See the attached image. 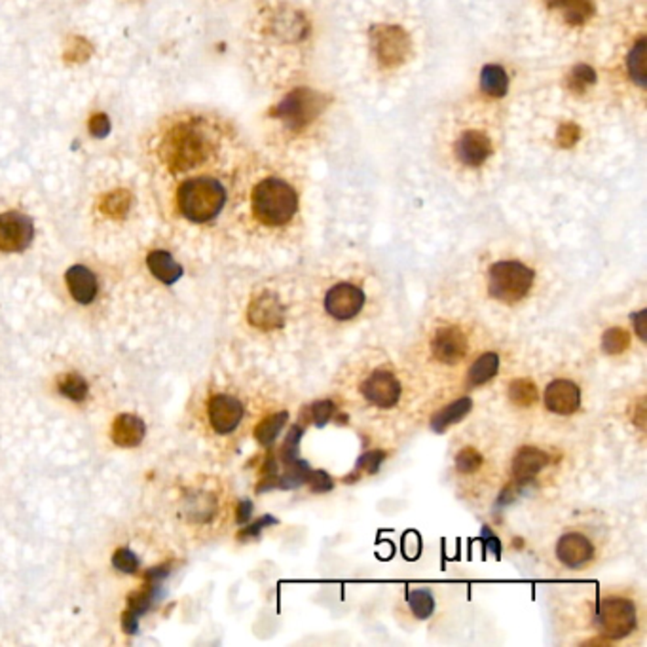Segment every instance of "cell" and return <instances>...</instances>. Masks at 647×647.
<instances>
[{"instance_id":"9","label":"cell","mask_w":647,"mask_h":647,"mask_svg":"<svg viewBox=\"0 0 647 647\" xmlns=\"http://www.w3.org/2000/svg\"><path fill=\"white\" fill-rule=\"evenodd\" d=\"M365 306V293L352 283H336L325 296V310L338 321L354 319Z\"/></svg>"},{"instance_id":"30","label":"cell","mask_w":647,"mask_h":647,"mask_svg":"<svg viewBox=\"0 0 647 647\" xmlns=\"http://www.w3.org/2000/svg\"><path fill=\"white\" fill-rule=\"evenodd\" d=\"M387 457V452L384 450H371V452H366L363 454L359 459H357V464H355V471L350 478H355L357 475L361 477L363 473L366 475H376L380 471V466L384 464Z\"/></svg>"},{"instance_id":"10","label":"cell","mask_w":647,"mask_h":647,"mask_svg":"<svg viewBox=\"0 0 647 647\" xmlns=\"http://www.w3.org/2000/svg\"><path fill=\"white\" fill-rule=\"evenodd\" d=\"M431 352L436 361L457 365L467 355V336L459 327H441L431 340Z\"/></svg>"},{"instance_id":"19","label":"cell","mask_w":647,"mask_h":647,"mask_svg":"<svg viewBox=\"0 0 647 647\" xmlns=\"http://www.w3.org/2000/svg\"><path fill=\"white\" fill-rule=\"evenodd\" d=\"M471 408H473V401L469 397H461V399L450 403L448 406H445L443 410H438L433 416L431 429L435 433H445L450 426L464 420L466 416L471 412Z\"/></svg>"},{"instance_id":"38","label":"cell","mask_w":647,"mask_h":647,"mask_svg":"<svg viewBox=\"0 0 647 647\" xmlns=\"http://www.w3.org/2000/svg\"><path fill=\"white\" fill-rule=\"evenodd\" d=\"M645 310H642V312H636V313H632V323H634V331H636V334L640 336V340L642 342H645Z\"/></svg>"},{"instance_id":"18","label":"cell","mask_w":647,"mask_h":647,"mask_svg":"<svg viewBox=\"0 0 647 647\" xmlns=\"http://www.w3.org/2000/svg\"><path fill=\"white\" fill-rule=\"evenodd\" d=\"M147 264H149V270L152 272V275L156 277V280H159L161 283H166V285L177 283L182 277V273H184L180 264H177L173 261V257L169 255V252L164 251V249L152 251L150 255L147 257Z\"/></svg>"},{"instance_id":"35","label":"cell","mask_w":647,"mask_h":647,"mask_svg":"<svg viewBox=\"0 0 647 647\" xmlns=\"http://www.w3.org/2000/svg\"><path fill=\"white\" fill-rule=\"evenodd\" d=\"M310 484V488L317 494H325V492H331L334 488V482L333 478L325 473V471H310V477L306 480Z\"/></svg>"},{"instance_id":"12","label":"cell","mask_w":647,"mask_h":647,"mask_svg":"<svg viewBox=\"0 0 647 647\" xmlns=\"http://www.w3.org/2000/svg\"><path fill=\"white\" fill-rule=\"evenodd\" d=\"M557 559L570 570L585 568L594 559V545L580 531H570L557 543Z\"/></svg>"},{"instance_id":"2","label":"cell","mask_w":647,"mask_h":647,"mask_svg":"<svg viewBox=\"0 0 647 647\" xmlns=\"http://www.w3.org/2000/svg\"><path fill=\"white\" fill-rule=\"evenodd\" d=\"M179 210L192 222L213 221L226 203V190L222 184L210 177H196L184 180L177 192Z\"/></svg>"},{"instance_id":"8","label":"cell","mask_w":647,"mask_h":647,"mask_svg":"<svg viewBox=\"0 0 647 647\" xmlns=\"http://www.w3.org/2000/svg\"><path fill=\"white\" fill-rule=\"evenodd\" d=\"M247 317L252 327L261 331H275L285 325V308L277 294L264 291L249 304Z\"/></svg>"},{"instance_id":"24","label":"cell","mask_w":647,"mask_h":647,"mask_svg":"<svg viewBox=\"0 0 647 647\" xmlns=\"http://www.w3.org/2000/svg\"><path fill=\"white\" fill-rule=\"evenodd\" d=\"M538 387L528 378H519L509 384V399L517 406H531L538 401Z\"/></svg>"},{"instance_id":"6","label":"cell","mask_w":647,"mask_h":647,"mask_svg":"<svg viewBox=\"0 0 647 647\" xmlns=\"http://www.w3.org/2000/svg\"><path fill=\"white\" fill-rule=\"evenodd\" d=\"M35 238L33 221L17 211L0 215V251L21 252L26 251Z\"/></svg>"},{"instance_id":"13","label":"cell","mask_w":647,"mask_h":647,"mask_svg":"<svg viewBox=\"0 0 647 647\" xmlns=\"http://www.w3.org/2000/svg\"><path fill=\"white\" fill-rule=\"evenodd\" d=\"M243 420V405L232 395H215L210 401V422L219 435L232 433Z\"/></svg>"},{"instance_id":"34","label":"cell","mask_w":647,"mask_h":647,"mask_svg":"<svg viewBox=\"0 0 647 647\" xmlns=\"http://www.w3.org/2000/svg\"><path fill=\"white\" fill-rule=\"evenodd\" d=\"M275 524H277V519H273L272 515H264V517H261L259 520H255L252 524L245 526V528L240 531V534H238V538H240L241 541H245V539H255V538L261 536V531H262L264 528L275 526Z\"/></svg>"},{"instance_id":"14","label":"cell","mask_w":647,"mask_h":647,"mask_svg":"<svg viewBox=\"0 0 647 647\" xmlns=\"http://www.w3.org/2000/svg\"><path fill=\"white\" fill-rule=\"evenodd\" d=\"M550 456L536 447H524L517 452L511 464V475L517 482H531L547 466Z\"/></svg>"},{"instance_id":"21","label":"cell","mask_w":647,"mask_h":647,"mask_svg":"<svg viewBox=\"0 0 647 647\" xmlns=\"http://www.w3.org/2000/svg\"><path fill=\"white\" fill-rule=\"evenodd\" d=\"M289 420V412H275L272 416H268V418H264L257 429H255V438L257 441L262 445V447H272L275 441H277V436H280V433L283 431L285 424Z\"/></svg>"},{"instance_id":"17","label":"cell","mask_w":647,"mask_h":647,"mask_svg":"<svg viewBox=\"0 0 647 647\" xmlns=\"http://www.w3.org/2000/svg\"><path fill=\"white\" fill-rule=\"evenodd\" d=\"M145 422L141 418H137L133 414H122L117 418L112 426V441L122 448H133L139 447L145 436Z\"/></svg>"},{"instance_id":"4","label":"cell","mask_w":647,"mask_h":647,"mask_svg":"<svg viewBox=\"0 0 647 647\" xmlns=\"http://www.w3.org/2000/svg\"><path fill=\"white\" fill-rule=\"evenodd\" d=\"M536 273L519 261H501L492 264L488 273V291L503 304H517L534 287Z\"/></svg>"},{"instance_id":"7","label":"cell","mask_w":647,"mask_h":647,"mask_svg":"<svg viewBox=\"0 0 647 647\" xmlns=\"http://www.w3.org/2000/svg\"><path fill=\"white\" fill-rule=\"evenodd\" d=\"M361 391L363 397L371 405L378 408H391L399 403L403 387L395 375L380 368V371H375L363 382Z\"/></svg>"},{"instance_id":"33","label":"cell","mask_w":647,"mask_h":647,"mask_svg":"<svg viewBox=\"0 0 647 647\" xmlns=\"http://www.w3.org/2000/svg\"><path fill=\"white\" fill-rule=\"evenodd\" d=\"M112 566L124 573H135L139 570V559L135 557L133 550L118 549L112 557Z\"/></svg>"},{"instance_id":"28","label":"cell","mask_w":647,"mask_h":647,"mask_svg":"<svg viewBox=\"0 0 647 647\" xmlns=\"http://www.w3.org/2000/svg\"><path fill=\"white\" fill-rule=\"evenodd\" d=\"M59 391L61 395H65L67 399H71L75 403H82L87 397V382L80 376V375H67L61 384H59Z\"/></svg>"},{"instance_id":"16","label":"cell","mask_w":647,"mask_h":647,"mask_svg":"<svg viewBox=\"0 0 647 647\" xmlns=\"http://www.w3.org/2000/svg\"><path fill=\"white\" fill-rule=\"evenodd\" d=\"M68 291L78 304H91L98 296V277L86 266H73L65 273Z\"/></svg>"},{"instance_id":"1","label":"cell","mask_w":647,"mask_h":647,"mask_svg":"<svg viewBox=\"0 0 647 647\" xmlns=\"http://www.w3.org/2000/svg\"><path fill=\"white\" fill-rule=\"evenodd\" d=\"M210 139L196 124H175L161 143V156L173 171H192L210 156Z\"/></svg>"},{"instance_id":"5","label":"cell","mask_w":647,"mask_h":647,"mask_svg":"<svg viewBox=\"0 0 647 647\" xmlns=\"http://www.w3.org/2000/svg\"><path fill=\"white\" fill-rule=\"evenodd\" d=\"M594 625L608 640H622L634 632L638 611L632 600L622 596H608L596 604Z\"/></svg>"},{"instance_id":"37","label":"cell","mask_w":647,"mask_h":647,"mask_svg":"<svg viewBox=\"0 0 647 647\" xmlns=\"http://www.w3.org/2000/svg\"><path fill=\"white\" fill-rule=\"evenodd\" d=\"M122 627L128 634H137L139 632V615L126 610L122 615Z\"/></svg>"},{"instance_id":"32","label":"cell","mask_w":647,"mask_h":647,"mask_svg":"<svg viewBox=\"0 0 647 647\" xmlns=\"http://www.w3.org/2000/svg\"><path fill=\"white\" fill-rule=\"evenodd\" d=\"M482 454L475 448H464L456 456V469L464 475H471L480 469L482 466Z\"/></svg>"},{"instance_id":"27","label":"cell","mask_w":647,"mask_h":647,"mask_svg":"<svg viewBox=\"0 0 647 647\" xmlns=\"http://www.w3.org/2000/svg\"><path fill=\"white\" fill-rule=\"evenodd\" d=\"M645 38H640L629 54V73L638 86L645 84Z\"/></svg>"},{"instance_id":"3","label":"cell","mask_w":647,"mask_h":647,"mask_svg":"<svg viewBox=\"0 0 647 647\" xmlns=\"http://www.w3.org/2000/svg\"><path fill=\"white\" fill-rule=\"evenodd\" d=\"M252 213L266 226L287 224L296 210L298 196L289 182L282 179H266L252 190Z\"/></svg>"},{"instance_id":"15","label":"cell","mask_w":647,"mask_h":647,"mask_svg":"<svg viewBox=\"0 0 647 647\" xmlns=\"http://www.w3.org/2000/svg\"><path fill=\"white\" fill-rule=\"evenodd\" d=\"M456 152L466 166L477 168L484 164V159H487L492 152L490 139L487 135H482L480 131H466L456 145Z\"/></svg>"},{"instance_id":"23","label":"cell","mask_w":647,"mask_h":647,"mask_svg":"<svg viewBox=\"0 0 647 647\" xmlns=\"http://www.w3.org/2000/svg\"><path fill=\"white\" fill-rule=\"evenodd\" d=\"M408 606L416 619L426 621L435 611V596L427 589H414L408 592Z\"/></svg>"},{"instance_id":"31","label":"cell","mask_w":647,"mask_h":647,"mask_svg":"<svg viewBox=\"0 0 647 647\" xmlns=\"http://www.w3.org/2000/svg\"><path fill=\"white\" fill-rule=\"evenodd\" d=\"M303 435H304V427L303 426H293L289 435L285 436V441H283V447H282V461H283V466H289L291 461L298 459V447H300V441H303Z\"/></svg>"},{"instance_id":"39","label":"cell","mask_w":647,"mask_h":647,"mask_svg":"<svg viewBox=\"0 0 647 647\" xmlns=\"http://www.w3.org/2000/svg\"><path fill=\"white\" fill-rule=\"evenodd\" d=\"M251 513H252V503H251L249 499L241 501V503L238 505V515H236L238 522H240V524H245V522L251 519Z\"/></svg>"},{"instance_id":"26","label":"cell","mask_w":647,"mask_h":647,"mask_svg":"<svg viewBox=\"0 0 647 647\" xmlns=\"http://www.w3.org/2000/svg\"><path fill=\"white\" fill-rule=\"evenodd\" d=\"M629 344H631V334L629 331L621 327H611L602 336V348L608 355H621L622 352L629 350Z\"/></svg>"},{"instance_id":"22","label":"cell","mask_w":647,"mask_h":647,"mask_svg":"<svg viewBox=\"0 0 647 647\" xmlns=\"http://www.w3.org/2000/svg\"><path fill=\"white\" fill-rule=\"evenodd\" d=\"M480 86L492 98H501L507 94V87H509V78H507L505 71L498 65H488L482 68L480 75Z\"/></svg>"},{"instance_id":"29","label":"cell","mask_w":647,"mask_h":647,"mask_svg":"<svg viewBox=\"0 0 647 647\" xmlns=\"http://www.w3.org/2000/svg\"><path fill=\"white\" fill-rule=\"evenodd\" d=\"M336 414V405L333 401H317L306 408V418L315 427H325Z\"/></svg>"},{"instance_id":"36","label":"cell","mask_w":647,"mask_h":647,"mask_svg":"<svg viewBox=\"0 0 647 647\" xmlns=\"http://www.w3.org/2000/svg\"><path fill=\"white\" fill-rule=\"evenodd\" d=\"M480 543H482V547H484V554L492 552L496 559L501 557V541H499V538L494 534V531H492L488 526H484L482 531H480Z\"/></svg>"},{"instance_id":"11","label":"cell","mask_w":647,"mask_h":647,"mask_svg":"<svg viewBox=\"0 0 647 647\" xmlns=\"http://www.w3.org/2000/svg\"><path fill=\"white\" fill-rule=\"evenodd\" d=\"M545 406L559 416H570L581 406V391L571 380H554L543 393Z\"/></svg>"},{"instance_id":"25","label":"cell","mask_w":647,"mask_h":647,"mask_svg":"<svg viewBox=\"0 0 647 647\" xmlns=\"http://www.w3.org/2000/svg\"><path fill=\"white\" fill-rule=\"evenodd\" d=\"M312 108L313 107H312V103H308L304 94H294L285 101L282 112L291 124L296 126V124L306 122V118L312 114Z\"/></svg>"},{"instance_id":"20","label":"cell","mask_w":647,"mask_h":647,"mask_svg":"<svg viewBox=\"0 0 647 647\" xmlns=\"http://www.w3.org/2000/svg\"><path fill=\"white\" fill-rule=\"evenodd\" d=\"M499 371V357L498 354H482L469 368L467 373V384L471 387H480L484 384H488Z\"/></svg>"}]
</instances>
